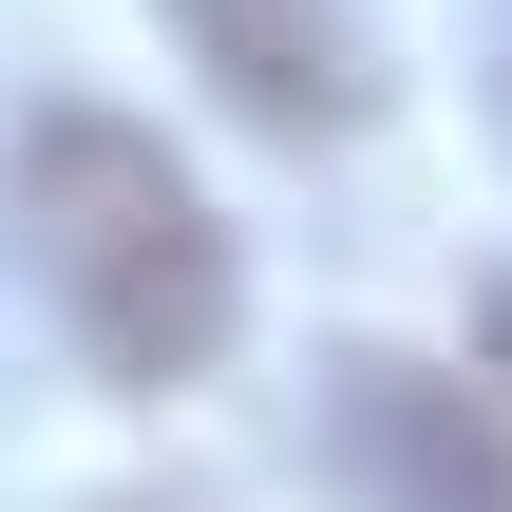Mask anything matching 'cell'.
<instances>
[{"label": "cell", "mask_w": 512, "mask_h": 512, "mask_svg": "<svg viewBox=\"0 0 512 512\" xmlns=\"http://www.w3.org/2000/svg\"><path fill=\"white\" fill-rule=\"evenodd\" d=\"M0 228H19L38 304L76 323V361H95L114 399L209 380L228 323H247V266H228L209 190H190L133 114H19V133H0Z\"/></svg>", "instance_id": "6da1fadb"}, {"label": "cell", "mask_w": 512, "mask_h": 512, "mask_svg": "<svg viewBox=\"0 0 512 512\" xmlns=\"http://www.w3.org/2000/svg\"><path fill=\"white\" fill-rule=\"evenodd\" d=\"M304 437H323V494L342 512H512V418L475 380L399 361V342H342Z\"/></svg>", "instance_id": "7a4b0ae2"}, {"label": "cell", "mask_w": 512, "mask_h": 512, "mask_svg": "<svg viewBox=\"0 0 512 512\" xmlns=\"http://www.w3.org/2000/svg\"><path fill=\"white\" fill-rule=\"evenodd\" d=\"M114 512H171V494H114Z\"/></svg>", "instance_id": "277c9868"}, {"label": "cell", "mask_w": 512, "mask_h": 512, "mask_svg": "<svg viewBox=\"0 0 512 512\" xmlns=\"http://www.w3.org/2000/svg\"><path fill=\"white\" fill-rule=\"evenodd\" d=\"M190 38V76L247 114V133H361L380 57H361V0H152Z\"/></svg>", "instance_id": "3957f363"}]
</instances>
